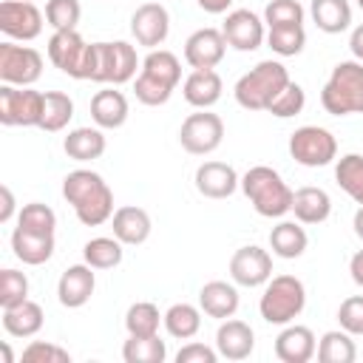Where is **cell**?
<instances>
[{
    "label": "cell",
    "mask_w": 363,
    "mask_h": 363,
    "mask_svg": "<svg viewBox=\"0 0 363 363\" xmlns=\"http://www.w3.org/2000/svg\"><path fill=\"white\" fill-rule=\"evenodd\" d=\"M320 105L332 116L363 113V62L360 60H340L332 68L320 91Z\"/></svg>",
    "instance_id": "cell-5"
},
{
    "label": "cell",
    "mask_w": 363,
    "mask_h": 363,
    "mask_svg": "<svg viewBox=\"0 0 363 363\" xmlns=\"http://www.w3.org/2000/svg\"><path fill=\"white\" fill-rule=\"evenodd\" d=\"M193 182L204 199H230L241 187V176L227 162H201Z\"/></svg>",
    "instance_id": "cell-18"
},
{
    "label": "cell",
    "mask_w": 363,
    "mask_h": 363,
    "mask_svg": "<svg viewBox=\"0 0 363 363\" xmlns=\"http://www.w3.org/2000/svg\"><path fill=\"white\" fill-rule=\"evenodd\" d=\"M303 105H306V91L298 85V82H286V88L269 102V108H267V113H272V116H278V119H289V116H298L301 111H303Z\"/></svg>",
    "instance_id": "cell-42"
},
{
    "label": "cell",
    "mask_w": 363,
    "mask_h": 363,
    "mask_svg": "<svg viewBox=\"0 0 363 363\" xmlns=\"http://www.w3.org/2000/svg\"><path fill=\"white\" fill-rule=\"evenodd\" d=\"M241 190L264 218H281L292 210V190L284 176L269 164H255L241 176Z\"/></svg>",
    "instance_id": "cell-3"
},
{
    "label": "cell",
    "mask_w": 363,
    "mask_h": 363,
    "mask_svg": "<svg viewBox=\"0 0 363 363\" xmlns=\"http://www.w3.org/2000/svg\"><path fill=\"white\" fill-rule=\"evenodd\" d=\"M94 289H96L94 267L91 264H71L57 281V301L65 309H79L91 301Z\"/></svg>",
    "instance_id": "cell-19"
},
{
    "label": "cell",
    "mask_w": 363,
    "mask_h": 363,
    "mask_svg": "<svg viewBox=\"0 0 363 363\" xmlns=\"http://www.w3.org/2000/svg\"><path fill=\"white\" fill-rule=\"evenodd\" d=\"M11 250H14V258L17 261H23L28 267H40V264H45L54 255V235L14 227V233H11Z\"/></svg>",
    "instance_id": "cell-26"
},
{
    "label": "cell",
    "mask_w": 363,
    "mask_h": 363,
    "mask_svg": "<svg viewBox=\"0 0 363 363\" xmlns=\"http://www.w3.org/2000/svg\"><path fill=\"white\" fill-rule=\"evenodd\" d=\"M221 139H224V122L218 113H210V108L190 113L179 128V145L190 156H210L213 150H218Z\"/></svg>",
    "instance_id": "cell-12"
},
{
    "label": "cell",
    "mask_w": 363,
    "mask_h": 363,
    "mask_svg": "<svg viewBox=\"0 0 363 363\" xmlns=\"http://www.w3.org/2000/svg\"><path fill=\"white\" fill-rule=\"evenodd\" d=\"M136 68H142L136 48L125 40L113 43H96V68H94V82H111V85H125L136 77Z\"/></svg>",
    "instance_id": "cell-9"
},
{
    "label": "cell",
    "mask_w": 363,
    "mask_h": 363,
    "mask_svg": "<svg viewBox=\"0 0 363 363\" xmlns=\"http://www.w3.org/2000/svg\"><path fill=\"white\" fill-rule=\"evenodd\" d=\"M23 363H71V354L57 346V343H48V340H31L23 354H20Z\"/></svg>",
    "instance_id": "cell-45"
},
{
    "label": "cell",
    "mask_w": 363,
    "mask_h": 363,
    "mask_svg": "<svg viewBox=\"0 0 363 363\" xmlns=\"http://www.w3.org/2000/svg\"><path fill=\"white\" fill-rule=\"evenodd\" d=\"M352 227H354V235L363 241V204L354 210V218H352Z\"/></svg>",
    "instance_id": "cell-52"
},
{
    "label": "cell",
    "mask_w": 363,
    "mask_h": 363,
    "mask_svg": "<svg viewBox=\"0 0 363 363\" xmlns=\"http://www.w3.org/2000/svg\"><path fill=\"white\" fill-rule=\"evenodd\" d=\"M335 182L354 204H363V156L360 153L340 156L335 164Z\"/></svg>",
    "instance_id": "cell-37"
},
{
    "label": "cell",
    "mask_w": 363,
    "mask_h": 363,
    "mask_svg": "<svg viewBox=\"0 0 363 363\" xmlns=\"http://www.w3.org/2000/svg\"><path fill=\"white\" fill-rule=\"evenodd\" d=\"M122 241L116 235H96L91 241H85L82 247V258L85 264H91L94 269H113L122 264Z\"/></svg>",
    "instance_id": "cell-36"
},
{
    "label": "cell",
    "mask_w": 363,
    "mask_h": 363,
    "mask_svg": "<svg viewBox=\"0 0 363 363\" xmlns=\"http://www.w3.org/2000/svg\"><path fill=\"white\" fill-rule=\"evenodd\" d=\"M62 199L74 207V216L85 227H99L113 216V190L88 167H77L62 179Z\"/></svg>",
    "instance_id": "cell-1"
},
{
    "label": "cell",
    "mask_w": 363,
    "mask_h": 363,
    "mask_svg": "<svg viewBox=\"0 0 363 363\" xmlns=\"http://www.w3.org/2000/svg\"><path fill=\"white\" fill-rule=\"evenodd\" d=\"M128 113H130V105H128V96L116 88H102L91 96V119L96 128L102 130H116L128 122Z\"/></svg>",
    "instance_id": "cell-23"
},
{
    "label": "cell",
    "mask_w": 363,
    "mask_h": 363,
    "mask_svg": "<svg viewBox=\"0 0 363 363\" xmlns=\"http://www.w3.org/2000/svg\"><path fill=\"white\" fill-rule=\"evenodd\" d=\"M182 82V62L173 51L167 48H153L145 60H142V68H139V77L133 79V94L142 105H164L176 85Z\"/></svg>",
    "instance_id": "cell-2"
},
{
    "label": "cell",
    "mask_w": 363,
    "mask_h": 363,
    "mask_svg": "<svg viewBox=\"0 0 363 363\" xmlns=\"http://www.w3.org/2000/svg\"><path fill=\"white\" fill-rule=\"evenodd\" d=\"M289 71L278 60H261L255 68L238 77L233 96L244 111H267L269 102L286 88Z\"/></svg>",
    "instance_id": "cell-4"
},
{
    "label": "cell",
    "mask_w": 363,
    "mask_h": 363,
    "mask_svg": "<svg viewBox=\"0 0 363 363\" xmlns=\"http://www.w3.org/2000/svg\"><path fill=\"white\" fill-rule=\"evenodd\" d=\"M349 272H352V281L363 289V250H357V252L349 258Z\"/></svg>",
    "instance_id": "cell-50"
},
{
    "label": "cell",
    "mask_w": 363,
    "mask_h": 363,
    "mask_svg": "<svg viewBox=\"0 0 363 363\" xmlns=\"http://www.w3.org/2000/svg\"><path fill=\"white\" fill-rule=\"evenodd\" d=\"M0 196H3L0 221H3V224H9V221H11V216H14V193H11V187H9V184H3V187H0Z\"/></svg>",
    "instance_id": "cell-48"
},
{
    "label": "cell",
    "mask_w": 363,
    "mask_h": 363,
    "mask_svg": "<svg viewBox=\"0 0 363 363\" xmlns=\"http://www.w3.org/2000/svg\"><path fill=\"white\" fill-rule=\"evenodd\" d=\"M167 346L159 335H128L122 343V360L125 363H164Z\"/></svg>",
    "instance_id": "cell-35"
},
{
    "label": "cell",
    "mask_w": 363,
    "mask_h": 363,
    "mask_svg": "<svg viewBox=\"0 0 363 363\" xmlns=\"http://www.w3.org/2000/svg\"><path fill=\"white\" fill-rule=\"evenodd\" d=\"M43 74V54L31 45H17L11 40L0 43V82L31 88Z\"/></svg>",
    "instance_id": "cell-10"
},
{
    "label": "cell",
    "mask_w": 363,
    "mask_h": 363,
    "mask_svg": "<svg viewBox=\"0 0 363 363\" xmlns=\"http://www.w3.org/2000/svg\"><path fill=\"white\" fill-rule=\"evenodd\" d=\"M48 60L54 62V68L74 79H94L96 43H85L77 28L54 31L48 37Z\"/></svg>",
    "instance_id": "cell-7"
},
{
    "label": "cell",
    "mask_w": 363,
    "mask_h": 363,
    "mask_svg": "<svg viewBox=\"0 0 363 363\" xmlns=\"http://www.w3.org/2000/svg\"><path fill=\"white\" fill-rule=\"evenodd\" d=\"M292 213H295V221H301V224H323L332 216V199L323 187L306 184V187L295 190Z\"/></svg>",
    "instance_id": "cell-27"
},
{
    "label": "cell",
    "mask_w": 363,
    "mask_h": 363,
    "mask_svg": "<svg viewBox=\"0 0 363 363\" xmlns=\"http://www.w3.org/2000/svg\"><path fill=\"white\" fill-rule=\"evenodd\" d=\"M227 54V40L218 28H199L184 40V62L190 68H216Z\"/></svg>",
    "instance_id": "cell-17"
},
{
    "label": "cell",
    "mask_w": 363,
    "mask_h": 363,
    "mask_svg": "<svg viewBox=\"0 0 363 363\" xmlns=\"http://www.w3.org/2000/svg\"><path fill=\"white\" fill-rule=\"evenodd\" d=\"M267 45L278 57H295L306 45V31H303V26H278V28H269L267 31Z\"/></svg>",
    "instance_id": "cell-39"
},
{
    "label": "cell",
    "mask_w": 363,
    "mask_h": 363,
    "mask_svg": "<svg viewBox=\"0 0 363 363\" xmlns=\"http://www.w3.org/2000/svg\"><path fill=\"white\" fill-rule=\"evenodd\" d=\"M43 320H45L43 306L37 301H31V298L3 309V329L11 337H34L43 329Z\"/></svg>",
    "instance_id": "cell-28"
},
{
    "label": "cell",
    "mask_w": 363,
    "mask_h": 363,
    "mask_svg": "<svg viewBox=\"0 0 363 363\" xmlns=\"http://www.w3.org/2000/svg\"><path fill=\"white\" fill-rule=\"evenodd\" d=\"M221 91H224V82L218 77L216 68H193L184 82H182V96L187 105L199 108V111H207L213 108L218 99H221Z\"/></svg>",
    "instance_id": "cell-22"
},
{
    "label": "cell",
    "mask_w": 363,
    "mask_h": 363,
    "mask_svg": "<svg viewBox=\"0 0 363 363\" xmlns=\"http://www.w3.org/2000/svg\"><path fill=\"white\" fill-rule=\"evenodd\" d=\"M111 230H113V235H116L125 247H139V244H145V241L150 238L153 224H150L147 210L133 207V204H125V207L113 210V216H111Z\"/></svg>",
    "instance_id": "cell-24"
},
{
    "label": "cell",
    "mask_w": 363,
    "mask_h": 363,
    "mask_svg": "<svg viewBox=\"0 0 363 363\" xmlns=\"http://www.w3.org/2000/svg\"><path fill=\"white\" fill-rule=\"evenodd\" d=\"M130 34L145 48H159L170 34V14L162 3H142L130 14Z\"/></svg>",
    "instance_id": "cell-16"
},
{
    "label": "cell",
    "mask_w": 363,
    "mask_h": 363,
    "mask_svg": "<svg viewBox=\"0 0 363 363\" xmlns=\"http://www.w3.org/2000/svg\"><path fill=\"white\" fill-rule=\"evenodd\" d=\"M164 315H159V306L150 301H136L125 312V329L128 335H159V323Z\"/></svg>",
    "instance_id": "cell-38"
},
{
    "label": "cell",
    "mask_w": 363,
    "mask_h": 363,
    "mask_svg": "<svg viewBox=\"0 0 363 363\" xmlns=\"http://www.w3.org/2000/svg\"><path fill=\"white\" fill-rule=\"evenodd\" d=\"M62 150L74 162H94L105 153V133L102 128H74L62 139Z\"/></svg>",
    "instance_id": "cell-29"
},
{
    "label": "cell",
    "mask_w": 363,
    "mask_h": 363,
    "mask_svg": "<svg viewBox=\"0 0 363 363\" xmlns=\"http://www.w3.org/2000/svg\"><path fill=\"white\" fill-rule=\"evenodd\" d=\"M45 14L37 9L34 0H3L0 3V31L9 40L31 43L43 34Z\"/></svg>",
    "instance_id": "cell-13"
},
{
    "label": "cell",
    "mask_w": 363,
    "mask_h": 363,
    "mask_svg": "<svg viewBox=\"0 0 363 363\" xmlns=\"http://www.w3.org/2000/svg\"><path fill=\"white\" fill-rule=\"evenodd\" d=\"M28 298V278L26 272L20 269H0V306H14V303H23Z\"/></svg>",
    "instance_id": "cell-44"
},
{
    "label": "cell",
    "mask_w": 363,
    "mask_h": 363,
    "mask_svg": "<svg viewBox=\"0 0 363 363\" xmlns=\"http://www.w3.org/2000/svg\"><path fill=\"white\" fill-rule=\"evenodd\" d=\"M79 17H82L79 0H45V23H48L54 31L77 28Z\"/></svg>",
    "instance_id": "cell-41"
},
{
    "label": "cell",
    "mask_w": 363,
    "mask_h": 363,
    "mask_svg": "<svg viewBox=\"0 0 363 363\" xmlns=\"http://www.w3.org/2000/svg\"><path fill=\"white\" fill-rule=\"evenodd\" d=\"M74 119V99L65 91H45L43 94V119H40V130L45 133H60L62 128H68V122Z\"/></svg>",
    "instance_id": "cell-32"
},
{
    "label": "cell",
    "mask_w": 363,
    "mask_h": 363,
    "mask_svg": "<svg viewBox=\"0 0 363 363\" xmlns=\"http://www.w3.org/2000/svg\"><path fill=\"white\" fill-rule=\"evenodd\" d=\"M255 349V332L238 318H227L216 329V352L224 360H247Z\"/></svg>",
    "instance_id": "cell-20"
},
{
    "label": "cell",
    "mask_w": 363,
    "mask_h": 363,
    "mask_svg": "<svg viewBox=\"0 0 363 363\" xmlns=\"http://www.w3.org/2000/svg\"><path fill=\"white\" fill-rule=\"evenodd\" d=\"M43 91L0 85V122L6 128H40Z\"/></svg>",
    "instance_id": "cell-11"
},
{
    "label": "cell",
    "mask_w": 363,
    "mask_h": 363,
    "mask_svg": "<svg viewBox=\"0 0 363 363\" xmlns=\"http://www.w3.org/2000/svg\"><path fill=\"white\" fill-rule=\"evenodd\" d=\"M349 51L354 54V60L363 62V23L352 28V34H349Z\"/></svg>",
    "instance_id": "cell-49"
},
{
    "label": "cell",
    "mask_w": 363,
    "mask_h": 363,
    "mask_svg": "<svg viewBox=\"0 0 363 363\" xmlns=\"http://www.w3.org/2000/svg\"><path fill=\"white\" fill-rule=\"evenodd\" d=\"M318 352V337L309 326L286 323L275 337V357L281 363H309Z\"/></svg>",
    "instance_id": "cell-21"
},
{
    "label": "cell",
    "mask_w": 363,
    "mask_h": 363,
    "mask_svg": "<svg viewBox=\"0 0 363 363\" xmlns=\"http://www.w3.org/2000/svg\"><path fill=\"white\" fill-rule=\"evenodd\" d=\"M17 227L31 230V233H48V235H54V230H57V213L48 204H40V201L23 204V210L17 216Z\"/></svg>",
    "instance_id": "cell-40"
},
{
    "label": "cell",
    "mask_w": 363,
    "mask_h": 363,
    "mask_svg": "<svg viewBox=\"0 0 363 363\" xmlns=\"http://www.w3.org/2000/svg\"><path fill=\"white\" fill-rule=\"evenodd\" d=\"M216 360H218V352L204 343H184L176 352V363H216Z\"/></svg>",
    "instance_id": "cell-47"
},
{
    "label": "cell",
    "mask_w": 363,
    "mask_h": 363,
    "mask_svg": "<svg viewBox=\"0 0 363 363\" xmlns=\"http://www.w3.org/2000/svg\"><path fill=\"white\" fill-rule=\"evenodd\" d=\"M164 332L176 340H190L199 335L201 329V306H193V303H173L167 312H164Z\"/></svg>",
    "instance_id": "cell-33"
},
{
    "label": "cell",
    "mask_w": 363,
    "mask_h": 363,
    "mask_svg": "<svg viewBox=\"0 0 363 363\" xmlns=\"http://www.w3.org/2000/svg\"><path fill=\"white\" fill-rule=\"evenodd\" d=\"M309 17L323 34H340L352 26V6L349 0H312Z\"/></svg>",
    "instance_id": "cell-31"
},
{
    "label": "cell",
    "mask_w": 363,
    "mask_h": 363,
    "mask_svg": "<svg viewBox=\"0 0 363 363\" xmlns=\"http://www.w3.org/2000/svg\"><path fill=\"white\" fill-rule=\"evenodd\" d=\"M230 278L235 286H247V289L264 286L272 278V255L258 244L238 247L230 258Z\"/></svg>",
    "instance_id": "cell-14"
},
{
    "label": "cell",
    "mask_w": 363,
    "mask_h": 363,
    "mask_svg": "<svg viewBox=\"0 0 363 363\" xmlns=\"http://www.w3.org/2000/svg\"><path fill=\"white\" fill-rule=\"evenodd\" d=\"M337 323L352 337H360L363 335V295H349L346 301H340V306H337Z\"/></svg>",
    "instance_id": "cell-46"
},
{
    "label": "cell",
    "mask_w": 363,
    "mask_h": 363,
    "mask_svg": "<svg viewBox=\"0 0 363 363\" xmlns=\"http://www.w3.org/2000/svg\"><path fill=\"white\" fill-rule=\"evenodd\" d=\"M318 360L320 363H354L357 346L346 329H329L318 340Z\"/></svg>",
    "instance_id": "cell-34"
},
{
    "label": "cell",
    "mask_w": 363,
    "mask_h": 363,
    "mask_svg": "<svg viewBox=\"0 0 363 363\" xmlns=\"http://www.w3.org/2000/svg\"><path fill=\"white\" fill-rule=\"evenodd\" d=\"M196 3H199V9L207 11V14H224V11L233 6V0H196Z\"/></svg>",
    "instance_id": "cell-51"
},
{
    "label": "cell",
    "mask_w": 363,
    "mask_h": 363,
    "mask_svg": "<svg viewBox=\"0 0 363 363\" xmlns=\"http://www.w3.org/2000/svg\"><path fill=\"white\" fill-rule=\"evenodd\" d=\"M289 156L303 167H326L337 159V139L320 125H303L289 136Z\"/></svg>",
    "instance_id": "cell-8"
},
{
    "label": "cell",
    "mask_w": 363,
    "mask_h": 363,
    "mask_svg": "<svg viewBox=\"0 0 363 363\" xmlns=\"http://www.w3.org/2000/svg\"><path fill=\"white\" fill-rule=\"evenodd\" d=\"M0 352H3V360H6V363H14V357H11V349H9V343H3V346H0Z\"/></svg>",
    "instance_id": "cell-53"
},
{
    "label": "cell",
    "mask_w": 363,
    "mask_h": 363,
    "mask_svg": "<svg viewBox=\"0 0 363 363\" xmlns=\"http://www.w3.org/2000/svg\"><path fill=\"white\" fill-rule=\"evenodd\" d=\"M354 3H357V6H360V11H363V0H354Z\"/></svg>",
    "instance_id": "cell-54"
},
{
    "label": "cell",
    "mask_w": 363,
    "mask_h": 363,
    "mask_svg": "<svg viewBox=\"0 0 363 363\" xmlns=\"http://www.w3.org/2000/svg\"><path fill=\"white\" fill-rule=\"evenodd\" d=\"M221 34H224L227 45L235 48V51H255L267 40L264 20L255 11H250V9H233V11H227L224 26H221Z\"/></svg>",
    "instance_id": "cell-15"
},
{
    "label": "cell",
    "mask_w": 363,
    "mask_h": 363,
    "mask_svg": "<svg viewBox=\"0 0 363 363\" xmlns=\"http://www.w3.org/2000/svg\"><path fill=\"white\" fill-rule=\"evenodd\" d=\"M238 289L235 284H227V281H207L201 289H199V306L207 318H216V320H227L238 312Z\"/></svg>",
    "instance_id": "cell-25"
},
{
    "label": "cell",
    "mask_w": 363,
    "mask_h": 363,
    "mask_svg": "<svg viewBox=\"0 0 363 363\" xmlns=\"http://www.w3.org/2000/svg\"><path fill=\"white\" fill-rule=\"evenodd\" d=\"M306 306V286L295 275H272L264 284L258 312L267 323L272 326H286L292 323Z\"/></svg>",
    "instance_id": "cell-6"
},
{
    "label": "cell",
    "mask_w": 363,
    "mask_h": 363,
    "mask_svg": "<svg viewBox=\"0 0 363 363\" xmlns=\"http://www.w3.org/2000/svg\"><path fill=\"white\" fill-rule=\"evenodd\" d=\"M306 244H309V238H306V230L301 227V221H278L269 230V250L278 258H286V261L301 258L306 252Z\"/></svg>",
    "instance_id": "cell-30"
},
{
    "label": "cell",
    "mask_w": 363,
    "mask_h": 363,
    "mask_svg": "<svg viewBox=\"0 0 363 363\" xmlns=\"http://www.w3.org/2000/svg\"><path fill=\"white\" fill-rule=\"evenodd\" d=\"M264 23L269 28L278 26H303V6L298 0H269L264 9Z\"/></svg>",
    "instance_id": "cell-43"
}]
</instances>
